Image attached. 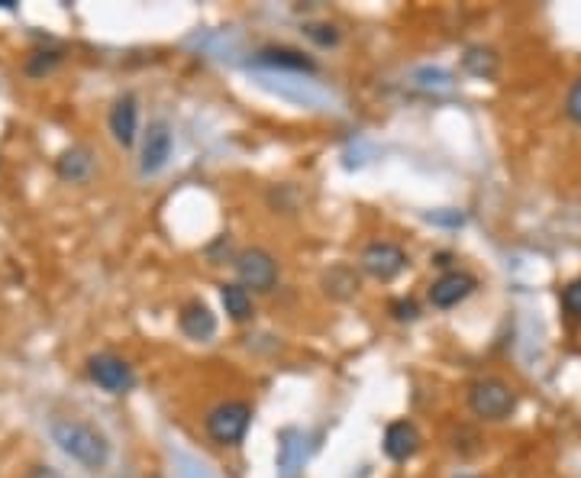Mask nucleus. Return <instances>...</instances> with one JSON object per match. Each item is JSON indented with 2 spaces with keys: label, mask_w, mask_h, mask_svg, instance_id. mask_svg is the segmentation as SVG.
Instances as JSON below:
<instances>
[{
  "label": "nucleus",
  "mask_w": 581,
  "mask_h": 478,
  "mask_svg": "<svg viewBox=\"0 0 581 478\" xmlns=\"http://www.w3.org/2000/svg\"><path fill=\"white\" fill-rule=\"evenodd\" d=\"M49 433L55 446L62 449L68 459H75L81 469L88 472H101L107 462H110V443L101 430L88 420H78V417H55L49 424Z\"/></svg>",
  "instance_id": "f257e3e1"
},
{
  "label": "nucleus",
  "mask_w": 581,
  "mask_h": 478,
  "mask_svg": "<svg viewBox=\"0 0 581 478\" xmlns=\"http://www.w3.org/2000/svg\"><path fill=\"white\" fill-rule=\"evenodd\" d=\"M469 407L478 420L485 424H501L517 411V391L510 388L504 378H475L469 385Z\"/></svg>",
  "instance_id": "f03ea898"
},
{
  "label": "nucleus",
  "mask_w": 581,
  "mask_h": 478,
  "mask_svg": "<svg viewBox=\"0 0 581 478\" xmlns=\"http://www.w3.org/2000/svg\"><path fill=\"white\" fill-rule=\"evenodd\" d=\"M204 427L217 446H239L252 427V407L246 401H220L207 411Z\"/></svg>",
  "instance_id": "7ed1b4c3"
},
{
  "label": "nucleus",
  "mask_w": 581,
  "mask_h": 478,
  "mask_svg": "<svg viewBox=\"0 0 581 478\" xmlns=\"http://www.w3.org/2000/svg\"><path fill=\"white\" fill-rule=\"evenodd\" d=\"M236 275H239V285L246 291H272L278 285V262L268 249L262 246H249L236 256Z\"/></svg>",
  "instance_id": "20e7f679"
},
{
  "label": "nucleus",
  "mask_w": 581,
  "mask_h": 478,
  "mask_svg": "<svg viewBox=\"0 0 581 478\" xmlns=\"http://www.w3.org/2000/svg\"><path fill=\"white\" fill-rule=\"evenodd\" d=\"M88 375L97 388H104L107 395H126L133 385H136V375H133V365L123 362L120 356L113 353H97L88 359Z\"/></svg>",
  "instance_id": "39448f33"
},
{
  "label": "nucleus",
  "mask_w": 581,
  "mask_h": 478,
  "mask_svg": "<svg viewBox=\"0 0 581 478\" xmlns=\"http://www.w3.org/2000/svg\"><path fill=\"white\" fill-rule=\"evenodd\" d=\"M362 269L365 275H372L375 281H394L404 269H407V252L394 243H385V239H378V243H368L362 249Z\"/></svg>",
  "instance_id": "423d86ee"
},
{
  "label": "nucleus",
  "mask_w": 581,
  "mask_h": 478,
  "mask_svg": "<svg viewBox=\"0 0 581 478\" xmlns=\"http://www.w3.org/2000/svg\"><path fill=\"white\" fill-rule=\"evenodd\" d=\"M172 130H168L165 120H155L149 123V130L143 136V149H139V172L143 175H159L162 168L172 159Z\"/></svg>",
  "instance_id": "0eeeda50"
},
{
  "label": "nucleus",
  "mask_w": 581,
  "mask_h": 478,
  "mask_svg": "<svg viewBox=\"0 0 581 478\" xmlns=\"http://www.w3.org/2000/svg\"><path fill=\"white\" fill-rule=\"evenodd\" d=\"M475 288H478V278L472 272H462V269L446 272L430 285V304L439 307V311H449V307H459Z\"/></svg>",
  "instance_id": "6e6552de"
},
{
  "label": "nucleus",
  "mask_w": 581,
  "mask_h": 478,
  "mask_svg": "<svg viewBox=\"0 0 581 478\" xmlns=\"http://www.w3.org/2000/svg\"><path fill=\"white\" fill-rule=\"evenodd\" d=\"M110 133L120 146H133L139 133V104L133 94H123L110 107Z\"/></svg>",
  "instance_id": "1a4fd4ad"
},
{
  "label": "nucleus",
  "mask_w": 581,
  "mask_h": 478,
  "mask_svg": "<svg viewBox=\"0 0 581 478\" xmlns=\"http://www.w3.org/2000/svg\"><path fill=\"white\" fill-rule=\"evenodd\" d=\"M385 456L394 459V462H407L417 456L420 449V433L417 427L410 424V420H394V424H388L385 430Z\"/></svg>",
  "instance_id": "9d476101"
},
{
  "label": "nucleus",
  "mask_w": 581,
  "mask_h": 478,
  "mask_svg": "<svg viewBox=\"0 0 581 478\" xmlns=\"http://www.w3.org/2000/svg\"><path fill=\"white\" fill-rule=\"evenodd\" d=\"M178 327H181L184 336H188V340L204 343L217 333V317L204 301H191V304H184V311L178 317Z\"/></svg>",
  "instance_id": "9b49d317"
},
{
  "label": "nucleus",
  "mask_w": 581,
  "mask_h": 478,
  "mask_svg": "<svg viewBox=\"0 0 581 478\" xmlns=\"http://www.w3.org/2000/svg\"><path fill=\"white\" fill-rule=\"evenodd\" d=\"M220 301H223V311L230 314V320L236 323H246L255 317V307H252V294L239 285V281H230V285H220Z\"/></svg>",
  "instance_id": "f8f14e48"
},
{
  "label": "nucleus",
  "mask_w": 581,
  "mask_h": 478,
  "mask_svg": "<svg viewBox=\"0 0 581 478\" xmlns=\"http://www.w3.org/2000/svg\"><path fill=\"white\" fill-rule=\"evenodd\" d=\"M255 62L268 68H288V72H317V65L304 52H294V49H262Z\"/></svg>",
  "instance_id": "ddd939ff"
},
{
  "label": "nucleus",
  "mask_w": 581,
  "mask_h": 478,
  "mask_svg": "<svg viewBox=\"0 0 581 478\" xmlns=\"http://www.w3.org/2000/svg\"><path fill=\"white\" fill-rule=\"evenodd\" d=\"M462 65H465V72L475 75V78L498 75V55H494V49H485V46H472L462 55Z\"/></svg>",
  "instance_id": "4468645a"
},
{
  "label": "nucleus",
  "mask_w": 581,
  "mask_h": 478,
  "mask_svg": "<svg viewBox=\"0 0 581 478\" xmlns=\"http://www.w3.org/2000/svg\"><path fill=\"white\" fill-rule=\"evenodd\" d=\"M91 168H94V159H91V152L88 149H68L65 156L59 159V175L68 178V181H84L91 175Z\"/></svg>",
  "instance_id": "2eb2a0df"
},
{
  "label": "nucleus",
  "mask_w": 581,
  "mask_h": 478,
  "mask_svg": "<svg viewBox=\"0 0 581 478\" xmlns=\"http://www.w3.org/2000/svg\"><path fill=\"white\" fill-rule=\"evenodd\" d=\"M562 307L572 317L581 320V281H572V285H565V291H562Z\"/></svg>",
  "instance_id": "dca6fc26"
},
{
  "label": "nucleus",
  "mask_w": 581,
  "mask_h": 478,
  "mask_svg": "<svg viewBox=\"0 0 581 478\" xmlns=\"http://www.w3.org/2000/svg\"><path fill=\"white\" fill-rule=\"evenodd\" d=\"M565 117H569L572 123H578V126H581V78L572 84L569 97H565Z\"/></svg>",
  "instance_id": "f3484780"
},
{
  "label": "nucleus",
  "mask_w": 581,
  "mask_h": 478,
  "mask_svg": "<svg viewBox=\"0 0 581 478\" xmlns=\"http://www.w3.org/2000/svg\"><path fill=\"white\" fill-rule=\"evenodd\" d=\"M391 311L398 320H417L420 311H417V304L414 301H398V304H391Z\"/></svg>",
  "instance_id": "a211bd4d"
},
{
  "label": "nucleus",
  "mask_w": 581,
  "mask_h": 478,
  "mask_svg": "<svg viewBox=\"0 0 581 478\" xmlns=\"http://www.w3.org/2000/svg\"><path fill=\"white\" fill-rule=\"evenodd\" d=\"M30 478H62L55 469H49V466H36L33 472H30Z\"/></svg>",
  "instance_id": "6ab92c4d"
},
{
  "label": "nucleus",
  "mask_w": 581,
  "mask_h": 478,
  "mask_svg": "<svg viewBox=\"0 0 581 478\" xmlns=\"http://www.w3.org/2000/svg\"><path fill=\"white\" fill-rule=\"evenodd\" d=\"M459 478H478V475H459Z\"/></svg>",
  "instance_id": "aec40b11"
}]
</instances>
